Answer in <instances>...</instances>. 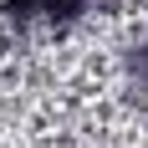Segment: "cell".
Instances as JSON below:
<instances>
[{
    "label": "cell",
    "mask_w": 148,
    "mask_h": 148,
    "mask_svg": "<svg viewBox=\"0 0 148 148\" xmlns=\"http://www.w3.org/2000/svg\"><path fill=\"white\" fill-rule=\"evenodd\" d=\"M5 10L21 21H72L77 10H87V0H5Z\"/></svg>",
    "instance_id": "1"
},
{
    "label": "cell",
    "mask_w": 148,
    "mask_h": 148,
    "mask_svg": "<svg viewBox=\"0 0 148 148\" xmlns=\"http://www.w3.org/2000/svg\"><path fill=\"white\" fill-rule=\"evenodd\" d=\"M143 77H148V51H143Z\"/></svg>",
    "instance_id": "2"
}]
</instances>
